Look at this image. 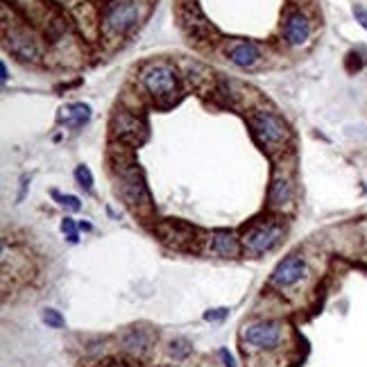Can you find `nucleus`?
<instances>
[{
    "mask_svg": "<svg viewBox=\"0 0 367 367\" xmlns=\"http://www.w3.org/2000/svg\"><path fill=\"white\" fill-rule=\"evenodd\" d=\"M150 12L147 0H109L103 12L105 39H123L136 30Z\"/></svg>",
    "mask_w": 367,
    "mask_h": 367,
    "instance_id": "f257e3e1",
    "label": "nucleus"
},
{
    "mask_svg": "<svg viewBox=\"0 0 367 367\" xmlns=\"http://www.w3.org/2000/svg\"><path fill=\"white\" fill-rule=\"evenodd\" d=\"M140 84L159 107H170L179 98L177 70L166 61H152L140 70Z\"/></svg>",
    "mask_w": 367,
    "mask_h": 367,
    "instance_id": "f03ea898",
    "label": "nucleus"
},
{
    "mask_svg": "<svg viewBox=\"0 0 367 367\" xmlns=\"http://www.w3.org/2000/svg\"><path fill=\"white\" fill-rule=\"evenodd\" d=\"M116 173H118V184H120L118 193L123 195V200L127 202V207L134 211L136 216H150L152 198L136 163L132 159H120L118 166H116Z\"/></svg>",
    "mask_w": 367,
    "mask_h": 367,
    "instance_id": "7ed1b4c3",
    "label": "nucleus"
},
{
    "mask_svg": "<svg viewBox=\"0 0 367 367\" xmlns=\"http://www.w3.org/2000/svg\"><path fill=\"white\" fill-rule=\"evenodd\" d=\"M249 127H252L256 140H259L263 147H268V150L281 147L288 140V136H291L286 123L281 120L277 114L265 112V109H259V112H254L249 116Z\"/></svg>",
    "mask_w": 367,
    "mask_h": 367,
    "instance_id": "20e7f679",
    "label": "nucleus"
},
{
    "mask_svg": "<svg viewBox=\"0 0 367 367\" xmlns=\"http://www.w3.org/2000/svg\"><path fill=\"white\" fill-rule=\"evenodd\" d=\"M112 134L116 140H120L123 145L136 147L143 143L147 136V125L143 118H138L136 114L127 112V109H120L112 118Z\"/></svg>",
    "mask_w": 367,
    "mask_h": 367,
    "instance_id": "39448f33",
    "label": "nucleus"
},
{
    "mask_svg": "<svg viewBox=\"0 0 367 367\" xmlns=\"http://www.w3.org/2000/svg\"><path fill=\"white\" fill-rule=\"evenodd\" d=\"M284 238V227L279 222H261L245 231L243 247L249 254H265L275 249Z\"/></svg>",
    "mask_w": 367,
    "mask_h": 367,
    "instance_id": "423d86ee",
    "label": "nucleus"
},
{
    "mask_svg": "<svg viewBox=\"0 0 367 367\" xmlns=\"http://www.w3.org/2000/svg\"><path fill=\"white\" fill-rule=\"evenodd\" d=\"M5 43H7V48H10L14 54H17L19 59L23 61H39L41 59V45H39L36 41V36L30 32L28 28H12V30H7V34H5Z\"/></svg>",
    "mask_w": 367,
    "mask_h": 367,
    "instance_id": "0eeeda50",
    "label": "nucleus"
},
{
    "mask_svg": "<svg viewBox=\"0 0 367 367\" xmlns=\"http://www.w3.org/2000/svg\"><path fill=\"white\" fill-rule=\"evenodd\" d=\"M243 338L247 345H254L259 349H272L281 342V324L279 322H256L247 326Z\"/></svg>",
    "mask_w": 367,
    "mask_h": 367,
    "instance_id": "6e6552de",
    "label": "nucleus"
},
{
    "mask_svg": "<svg viewBox=\"0 0 367 367\" xmlns=\"http://www.w3.org/2000/svg\"><path fill=\"white\" fill-rule=\"evenodd\" d=\"M306 277V263H304L302 256H288V259L281 261L275 272H272V284L277 288H291L295 284Z\"/></svg>",
    "mask_w": 367,
    "mask_h": 367,
    "instance_id": "1a4fd4ad",
    "label": "nucleus"
},
{
    "mask_svg": "<svg viewBox=\"0 0 367 367\" xmlns=\"http://www.w3.org/2000/svg\"><path fill=\"white\" fill-rule=\"evenodd\" d=\"M179 21H182V28L186 30V34H189V36L207 39L211 32H213L211 23L205 19V14L200 12V7L195 3L184 5L182 10H179Z\"/></svg>",
    "mask_w": 367,
    "mask_h": 367,
    "instance_id": "9d476101",
    "label": "nucleus"
},
{
    "mask_svg": "<svg viewBox=\"0 0 367 367\" xmlns=\"http://www.w3.org/2000/svg\"><path fill=\"white\" fill-rule=\"evenodd\" d=\"M161 240L170 247L175 249H186L191 243H193V236H195V229L189 227V224L184 222H177V220H170V222H163L157 227Z\"/></svg>",
    "mask_w": 367,
    "mask_h": 367,
    "instance_id": "9b49d317",
    "label": "nucleus"
},
{
    "mask_svg": "<svg viewBox=\"0 0 367 367\" xmlns=\"http://www.w3.org/2000/svg\"><path fill=\"white\" fill-rule=\"evenodd\" d=\"M227 57L231 64H236L238 68H252L256 61L261 59V50L254 41L238 39V41H231L227 45Z\"/></svg>",
    "mask_w": 367,
    "mask_h": 367,
    "instance_id": "f8f14e48",
    "label": "nucleus"
},
{
    "mask_svg": "<svg viewBox=\"0 0 367 367\" xmlns=\"http://www.w3.org/2000/svg\"><path fill=\"white\" fill-rule=\"evenodd\" d=\"M284 36L291 45H304L311 36V21L304 12H293L288 14L286 25H284Z\"/></svg>",
    "mask_w": 367,
    "mask_h": 367,
    "instance_id": "ddd939ff",
    "label": "nucleus"
},
{
    "mask_svg": "<svg viewBox=\"0 0 367 367\" xmlns=\"http://www.w3.org/2000/svg\"><path fill=\"white\" fill-rule=\"evenodd\" d=\"M293 202V182L286 175H275L268 191L270 209H286Z\"/></svg>",
    "mask_w": 367,
    "mask_h": 367,
    "instance_id": "4468645a",
    "label": "nucleus"
},
{
    "mask_svg": "<svg viewBox=\"0 0 367 367\" xmlns=\"http://www.w3.org/2000/svg\"><path fill=\"white\" fill-rule=\"evenodd\" d=\"M123 347L134 356H145L152 349V333L145 329H129L123 335Z\"/></svg>",
    "mask_w": 367,
    "mask_h": 367,
    "instance_id": "2eb2a0df",
    "label": "nucleus"
},
{
    "mask_svg": "<svg viewBox=\"0 0 367 367\" xmlns=\"http://www.w3.org/2000/svg\"><path fill=\"white\" fill-rule=\"evenodd\" d=\"M211 247L218 256H224V259H233L238 254V240L233 238L231 231H216L213 240H211Z\"/></svg>",
    "mask_w": 367,
    "mask_h": 367,
    "instance_id": "dca6fc26",
    "label": "nucleus"
},
{
    "mask_svg": "<svg viewBox=\"0 0 367 367\" xmlns=\"http://www.w3.org/2000/svg\"><path fill=\"white\" fill-rule=\"evenodd\" d=\"M61 120H64L68 127H82V125H87L91 118V107L84 105V103H75V105H68L66 109H61Z\"/></svg>",
    "mask_w": 367,
    "mask_h": 367,
    "instance_id": "f3484780",
    "label": "nucleus"
},
{
    "mask_svg": "<svg viewBox=\"0 0 367 367\" xmlns=\"http://www.w3.org/2000/svg\"><path fill=\"white\" fill-rule=\"evenodd\" d=\"M170 354H173L177 361H182V358H186L191 354V345H189V340H184V338H177L170 342Z\"/></svg>",
    "mask_w": 367,
    "mask_h": 367,
    "instance_id": "a211bd4d",
    "label": "nucleus"
},
{
    "mask_svg": "<svg viewBox=\"0 0 367 367\" xmlns=\"http://www.w3.org/2000/svg\"><path fill=\"white\" fill-rule=\"evenodd\" d=\"M75 179L80 182V186H82L84 191H91L93 189V175H91V170L87 166H77Z\"/></svg>",
    "mask_w": 367,
    "mask_h": 367,
    "instance_id": "6ab92c4d",
    "label": "nucleus"
},
{
    "mask_svg": "<svg viewBox=\"0 0 367 367\" xmlns=\"http://www.w3.org/2000/svg\"><path fill=\"white\" fill-rule=\"evenodd\" d=\"M43 322L48 326H52V329H61V326H64V317H61L54 308H45L43 311Z\"/></svg>",
    "mask_w": 367,
    "mask_h": 367,
    "instance_id": "aec40b11",
    "label": "nucleus"
},
{
    "mask_svg": "<svg viewBox=\"0 0 367 367\" xmlns=\"http://www.w3.org/2000/svg\"><path fill=\"white\" fill-rule=\"evenodd\" d=\"M54 198L59 200V205H64L66 209L70 211H80V200L75 198V195H59V193H54Z\"/></svg>",
    "mask_w": 367,
    "mask_h": 367,
    "instance_id": "412c9836",
    "label": "nucleus"
},
{
    "mask_svg": "<svg viewBox=\"0 0 367 367\" xmlns=\"http://www.w3.org/2000/svg\"><path fill=\"white\" fill-rule=\"evenodd\" d=\"M61 231L66 233L70 243H77V229H75V222L70 220V218H66V220L61 222Z\"/></svg>",
    "mask_w": 367,
    "mask_h": 367,
    "instance_id": "4be33fe9",
    "label": "nucleus"
},
{
    "mask_svg": "<svg viewBox=\"0 0 367 367\" xmlns=\"http://www.w3.org/2000/svg\"><path fill=\"white\" fill-rule=\"evenodd\" d=\"M363 64H365V59H361V54H358V52H349L347 54V68L351 70V73H354V70H361Z\"/></svg>",
    "mask_w": 367,
    "mask_h": 367,
    "instance_id": "5701e85b",
    "label": "nucleus"
},
{
    "mask_svg": "<svg viewBox=\"0 0 367 367\" xmlns=\"http://www.w3.org/2000/svg\"><path fill=\"white\" fill-rule=\"evenodd\" d=\"M354 17H356L358 23H361V28L367 30V10L365 7H354Z\"/></svg>",
    "mask_w": 367,
    "mask_h": 367,
    "instance_id": "b1692460",
    "label": "nucleus"
},
{
    "mask_svg": "<svg viewBox=\"0 0 367 367\" xmlns=\"http://www.w3.org/2000/svg\"><path fill=\"white\" fill-rule=\"evenodd\" d=\"M224 315H227V308H216V311L205 313V319H222Z\"/></svg>",
    "mask_w": 367,
    "mask_h": 367,
    "instance_id": "393cba45",
    "label": "nucleus"
},
{
    "mask_svg": "<svg viewBox=\"0 0 367 367\" xmlns=\"http://www.w3.org/2000/svg\"><path fill=\"white\" fill-rule=\"evenodd\" d=\"M220 358L224 361V367H236V363H233V358H231V354L227 349H220Z\"/></svg>",
    "mask_w": 367,
    "mask_h": 367,
    "instance_id": "a878e982",
    "label": "nucleus"
},
{
    "mask_svg": "<svg viewBox=\"0 0 367 367\" xmlns=\"http://www.w3.org/2000/svg\"><path fill=\"white\" fill-rule=\"evenodd\" d=\"M103 367H129L127 363H118V361H109V363H105Z\"/></svg>",
    "mask_w": 367,
    "mask_h": 367,
    "instance_id": "bb28decb",
    "label": "nucleus"
},
{
    "mask_svg": "<svg viewBox=\"0 0 367 367\" xmlns=\"http://www.w3.org/2000/svg\"><path fill=\"white\" fill-rule=\"evenodd\" d=\"M0 73H3V82H7V77H10V75H7V66H5V61H3V64H0Z\"/></svg>",
    "mask_w": 367,
    "mask_h": 367,
    "instance_id": "cd10ccee",
    "label": "nucleus"
}]
</instances>
